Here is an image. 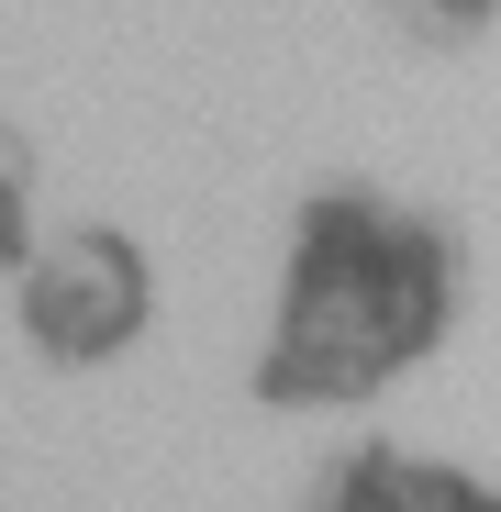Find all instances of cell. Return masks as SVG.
<instances>
[{
    "label": "cell",
    "mask_w": 501,
    "mask_h": 512,
    "mask_svg": "<svg viewBox=\"0 0 501 512\" xmlns=\"http://www.w3.org/2000/svg\"><path fill=\"white\" fill-rule=\"evenodd\" d=\"M23 234V201H12V167H0V245Z\"/></svg>",
    "instance_id": "obj_4"
},
{
    "label": "cell",
    "mask_w": 501,
    "mask_h": 512,
    "mask_svg": "<svg viewBox=\"0 0 501 512\" xmlns=\"http://www.w3.org/2000/svg\"><path fill=\"white\" fill-rule=\"evenodd\" d=\"M446 334V245L390 201H312L268 334L279 401H357Z\"/></svg>",
    "instance_id": "obj_1"
},
{
    "label": "cell",
    "mask_w": 501,
    "mask_h": 512,
    "mask_svg": "<svg viewBox=\"0 0 501 512\" xmlns=\"http://www.w3.org/2000/svg\"><path fill=\"white\" fill-rule=\"evenodd\" d=\"M312 512H501V490L490 479H468V468H435V457H346L334 468V490L312 501Z\"/></svg>",
    "instance_id": "obj_3"
},
{
    "label": "cell",
    "mask_w": 501,
    "mask_h": 512,
    "mask_svg": "<svg viewBox=\"0 0 501 512\" xmlns=\"http://www.w3.org/2000/svg\"><path fill=\"white\" fill-rule=\"evenodd\" d=\"M23 323H34V346H56V357H112L123 334L145 323V268H134V245H112V234L56 245L45 268H34V290H23Z\"/></svg>",
    "instance_id": "obj_2"
}]
</instances>
